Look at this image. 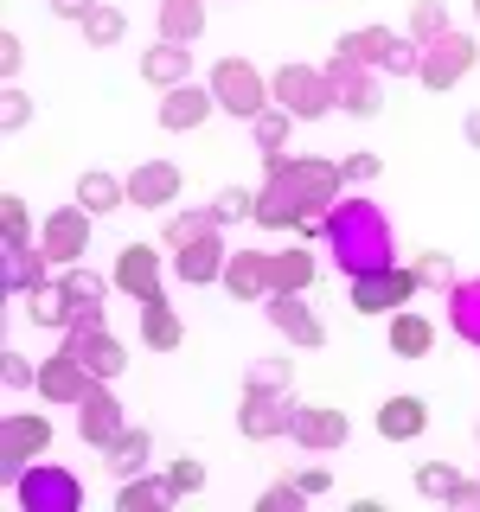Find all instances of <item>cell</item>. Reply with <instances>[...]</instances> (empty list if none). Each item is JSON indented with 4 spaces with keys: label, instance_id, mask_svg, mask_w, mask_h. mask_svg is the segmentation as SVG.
Segmentation results:
<instances>
[{
    "label": "cell",
    "instance_id": "obj_54",
    "mask_svg": "<svg viewBox=\"0 0 480 512\" xmlns=\"http://www.w3.org/2000/svg\"><path fill=\"white\" fill-rule=\"evenodd\" d=\"M455 512H480V480H461V493H455Z\"/></svg>",
    "mask_w": 480,
    "mask_h": 512
},
{
    "label": "cell",
    "instance_id": "obj_22",
    "mask_svg": "<svg viewBox=\"0 0 480 512\" xmlns=\"http://www.w3.org/2000/svg\"><path fill=\"white\" fill-rule=\"evenodd\" d=\"M218 109V96H212V84H180V90H167V103H160V128H199L205 116Z\"/></svg>",
    "mask_w": 480,
    "mask_h": 512
},
{
    "label": "cell",
    "instance_id": "obj_8",
    "mask_svg": "<svg viewBox=\"0 0 480 512\" xmlns=\"http://www.w3.org/2000/svg\"><path fill=\"white\" fill-rule=\"evenodd\" d=\"M416 288L423 282H416V269H404V263L365 269V276H352V314H397Z\"/></svg>",
    "mask_w": 480,
    "mask_h": 512
},
{
    "label": "cell",
    "instance_id": "obj_13",
    "mask_svg": "<svg viewBox=\"0 0 480 512\" xmlns=\"http://www.w3.org/2000/svg\"><path fill=\"white\" fill-rule=\"evenodd\" d=\"M96 384H103V378H96V372H90L84 359H77L71 346H64L58 359H45V365H39V391L52 397V404H84Z\"/></svg>",
    "mask_w": 480,
    "mask_h": 512
},
{
    "label": "cell",
    "instance_id": "obj_39",
    "mask_svg": "<svg viewBox=\"0 0 480 512\" xmlns=\"http://www.w3.org/2000/svg\"><path fill=\"white\" fill-rule=\"evenodd\" d=\"M212 218H218V224H244V218H256V192H250V186H224L218 199H212Z\"/></svg>",
    "mask_w": 480,
    "mask_h": 512
},
{
    "label": "cell",
    "instance_id": "obj_24",
    "mask_svg": "<svg viewBox=\"0 0 480 512\" xmlns=\"http://www.w3.org/2000/svg\"><path fill=\"white\" fill-rule=\"evenodd\" d=\"M429 429V404L423 397H391V404L378 410V436L384 442H410V436H423Z\"/></svg>",
    "mask_w": 480,
    "mask_h": 512
},
{
    "label": "cell",
    "instance_id": "obj_30",
    "mask_svg": "<svg viewBox=\"0 0 480 512\" xmlns=\"http://www.w3.org/2000/svg\"><path fill=\"white\" fill-rule=\"evenodd\" d=\"M205 32V0H160V39L192 45Z\"/></svg>",
    "mask_w": 480,
    "mask_h": 512
},
{
    "label": "cell",
    "instance_id": "obj_50",
    "mask_svg": "<svg viewBox=\"0 0 480 512\" xmlns=\"http://www.w3.org/2000/svg\"><path fill=\"white\" fill-rule=\"evenodd\" d=\"M301 500H308V493H301L295 480H282V487H269V493H263V512H295Z\"/></svg>",
    "mask_w": 480,
    "mask_h": 512
},
{
    "label": "cell",
    "instance_id": "obj_43",
    "mask_svg": "<svg viewBox=\"0 0 480 512\" xmlns=\"http://www.w3.org/2000/svg\"><path fill=\"white\" fill-rule=\"evenodd\" d=\"M410 269H416V282H423V288H442V295L455 288V263H448L442 250H423V256H416Z\"/></svg>",
    "mask_w": 480,
    "mask_h": 512
},
{
    "label": "cell",
    "instance_id": "obj_28",
    "mask_svg": "<svg viewBox=\"0 0 480 512\" xmlns=\"http://www.w3.org/2000/svg\"><path fill=\"white\" fill-rule=\"evenodd\" d=\"M45 282H52V256L39 244L7 250V295H32V288H45Z\"/></svg>",
    "mask_w": 480,
    "mask_h": 512
},
{
    "label": "cell",
    "instance_id": "obj_35",
    "mask_svg": "<svg viewBox=\"0 0 480 512\" xmlns=\"http://www.w3.org/2000/svg\"><path fill=\"white\" fill-rule=\"evenodd\" d=\"M288 128H295V116H288L282 103H269L263 116L250 122V135H256V148H263V154H288Z\"/></svg>",
    "mask_w": 480,
    "mask_h": 512
},
{
    "label": "cell",
    "instance_id": "obj_18",
    "mask_svg": "<svg viewBox=\"0 0 480 512\" xmlns=\"http://www.w3.org/2000/svg\"><path fill=\"white\" fill-rule=\"evenodd\" d=\"M122 288V295H135V301H154L160 295V256H154V244H122V256H116V276H109Z\"/></svg>",
    "mask_w": 480,
    "mask_h": 512
},
{
    "label": "cell",
    "instance_id": "obj_6",
    "mask_svg": "<svg viewBox=\"0 0 480 512\" xmlns=\"http://www.w3.org/2000/svg\"><path fill=\"white\" fill-rule=\"evenodd\" d=\"M480 64V45L468 39V32H436V39H423V64H416V77H423L429 90H455L461 77H468Z\"/></svg>",
    "mask_w": 480,
    "mask_h": 512
},
{
    "label": "cell",
    "instance_id": "obj_37",
    "mask_svg": "<svg viewBox=\"0 0 480 512\" xmlns=\"http://www.w3.org/2000/svg\"><path fill=\"white\" fill-rule=\"evenodd\" d=\"M416 493H423V500H448V506H455L461 468H448V461H429V468H416Z\"/></svg>",
    "mask_w": 480,
    "mask_h": 512
},
{
    "label": "cell",
    "instance_id": "obj_45",
    "mask_svg": "<svg viewBox=\"0 0 480 512\" xmlns=\"http://www.w3.org/2000/svg\"><path fill=\"white\" fill-rule=\"evenodd\" d=\"M167 480H173V493L186 500V493H199V487H205V461H199V455H180V461L167 468Z\"/></svg>",
    "mask_w": 480,
    "mask_h": 512
},
{
    "label": "cell",
    "instance_id": "obj_27",
    "mask_svg": "<svg viewBox=\"0 0 480 512\" xmlns=\"http://www.w3.org/2000/svg\"><path fill=\"white\" fill-rule=\"evenodd\" d=\"M269 295H308L314 288V256L308 250H269Z\"/></svg>",
    "mask_w": 480,
    "mask_h": 512
},
{
    "label": "cell",
    "instance_id": "obj_23",
    "mask_svg": "<svg viewBox=\"0 0 480 512\" xmlns=\"http://www.w3.org/2000/svg\"><path fill=\"white\" fill-rule=\"evenodd\" d=\"M141 77H148L154 90H180V84H192V52L173 45V39H160V45L141 52Z\"/></svg>",
    "mask_w": 480,
    "mask_h": 512
},
{
    "label": "cell",
    "instance_id": "obj_16",
    "mask_svg": "<svg viewBox=\"0 0 480 512\" xmlns=\"http://www.w3.org/2000/svg\"><path fill=\"white\" fill-rule=\"evenodd\" d=\"M64 346H71L96 378H116L122 365H128V352H122V340L109 327H64Z\"/></svg>",
    "mask_w": 480,
    "mask_h": 512
},
{
    "label": "cell",
    "instance_id": "obj_56",
    "mask_svg": "<svg viewBox=\"0 0 480 512\" xmlns=\"http://www.w3.org/2000/svg\"><path fill=\"white\" fill-rule=\"evenodd\" d=\"M474 13H480V0H474Z\"/></svg>",
    "mask_w": 480,
    "mask_h": 512
},
{
    "label": "cell",
    "instance_id": "obj_21",
    "mask_svg": "<svg viewBox=\"0 0 480 512\" xmlns=\"http://www.w3.org/2000/svg\"><path fill=\"white\" fill-rule=\"evenodd\" d=\"M224 288H231L237 301H269V250H231V263H224Z\"/></svg>",
    "mask_w": 480,
    "mask_h": 512
},
{
    "label": "cell",
    "instance_id": "obj_25",
    "mask_svg": "<svg viewBox=\"0 0 480 512\" xmlns=\"http://www.w3.org/2000/svg\"><path fill=\"white\" fill-rule=\"evenodd\" d=\"M103 461H109V468H116L122 480L148 474V468H154V436H148V429H122V436L103 448Z\"/></svg>",
    "mask_w": 480,
    "mask_h": 512
},
{
    "label": "cell",
    "instance_id": "obj_5",
    "mask_svg": "<svg viewBox=\"0 0 480 512\" xmlns=\"http://www.w3.org/2000/svg\"><path fill=\"white\" fill-rule=\"evenodd\" d=\"M269 90H276V103H282L295 122H314V116H327V109H340L333 77H327V71H308V64H282V71L269 77Z\"/></svg>",
    "mask_w": 480,
    "mask_h": 512
},
{
    "label": "cell",
    "instance_id": "obj_49",
    "mask_svg": "<svg viewBox=\"0 0 480 512\" xmlns=\"http://www.w3.org/2000/svg\"><path fill=\"white\" fill-rule=\"evenodd\" d=\"M244 384H269V391H288V365H282V359H256L250 372H244Z\"/></svg>",
    "mask_w": 480,
    "mask_h": 512
},
{
    "label": "cell",
    "instance_id": "obj_19",
    "mask_svg": "<svg viewBox=\"0 0 480 512\" xmlns=\"http://www.w3.org/2000/svg\"><path fill=\"white\" fill-rule=\"evenodd\" d=\"M180 199V167L173 160H141L135 173H128V205H173Z\"/></svg>",
    "mask_w": 480,
    "mask_h": 512
},
{
    "label": "cell",
    "instance_id": "obj_15",
    "mask_svg": "<svg viewBox=\"0 0 480 512\" xmlns=\"http://www.w3.org/2000/svg\"><path fill=\"white\" fill-rule=\"evenodd\" d=\"M58 288L71 295V327H103V301H109V288H116V282H103L96 269H77L71 263L58 276Z\"/></svg>",
    "mask_w": 480,
    "mask_h": 512
},
{
    "label": "cell",
    "instance_id": "obj_7",
    "mask_svg": "<svg viewBox=\"0 0 480 512\" xmlns=\"http://www.w3.org/2000/svg\"><path fill=\"white\" fill-rule=\"evenodd\" d=\"M39 455H52V423L32 416V410L7 416V423H0V480H20Z\"/></svg>",
    "mask_w": 480,
    "mask_h": 512
},
{
    "label": "cell",
    "instance_id": "obj_31",
    "mask_svg": "<svg viewBox=\"0 0 480 512\" xmlns=\"http://www.w3.org/2000/svg\"><path fill=\"white\" fill-rule=\"evenodd\" d=\"M429 346H436V327H429L423 314L397 308V314H391V352H397V359H423Z\"/></svg>",
    "mask_w": 480,
    "mask_h": 512
},
{
    "label": "cell",
    "instance_id": "obj_4",
    "mask_svg": "<svg viewBox=\"0 0 480 512\" xmlns=\"http://www.w3.org/2000/svg\"><path fill=\"white\" fill-rule=\"evenodd\" d=\"M13 493H20L26 512H77L84 506V480L71 468H58V461H32V468L13 480Z\"/></svg>",
    "mask_w": 480,
    "mask_h": 512
},
{
    "label": "cell",
    "instance_id": "obj_10",
    "mask_svg": "<svg viewBox=\"0 0 480 512\" xmlns=\"http://www.w3.org/2000/svg\"><path fill=\"white\" fill-rule=\"evenodd\" d=\"M39 250L52 256L58 269H71L77 256L90 250V212H84V205H58V212L39 224Z\"/></svg>",
    "mask_w": 480,
    "mask_h": 512
},
{
    "label": "cell",
    "instance_id": "obj_17",
    "mask_svg": "<svg viewBox=\"0 0 480 512\" xmlns=\"http://www.w3.org/2000/svg\"><path fill=\"white\" fill-rule=\"evenodd\" d=\"M122 429H128V423H122V404L109 397V378H103V384L84 397V404H77V436H84L90 448H109Z\"/></svg>",
    "mask_w": 480,
    "mask_h": 512
},
{
    "label": "cell",
    "instance_id": "obj_48",
    "mask_svg": "<svg viewBox=\"0 0 480 512\" xmlns=\"http://www.w3.org/2000/svg\"><path fill=\"white\" fill-rule=\"evenodd\" d=\"M26 116H32V103H26V90H0V128H26Z\"/></svg>",
    "mask_w": 480,
    "mask_h": 512
},
{
    "label": "cell",
    "instance_id": "obj_46",
    "mask_svg": "<svg viewBox=\"0 0 480 512\" xmlns=\"http://www.w3.org/2000/svg\"><path fill=\"white\" fill-rule=\"evenodd\" d=\"M0 384H7V391H32V384H39V372H32L20 352H7V359H0Z\"/></svg>",
    "mask_w": 480,
    "mask_h": 512
},
{
    "label": "cell",
    "instance_id": "obj_52",
    "mask_svg": "<svg viewBox=\"0 0 480 512\" xmlns=\"http://www.w3.org/2000/svg\"><path fill=\"white\" fill-rule=\"evenodd\" d=\"M295 487L314 500V493H327V487H333V474H327V468H301V474H295Z\"/></svg>",
    "mask_w": 480,
    "mask_h": 512
},
{
    "label": "cell",
    "instance_id": "obj_26",
    "mask_svg": "<svg viewBox=\"0 0 480 512\" xmlns=\"http://www.w3.org/2000/svg\"><path fill=\"white\" fill-rule=\"evenodd\" d=\"M173 500H180V493H173L167 474H135V480H122V493H116L122 512H167Z\"/></svg>",
    "mask_w": 480,
    "mask_h": 512
},
{
    "label": "cell",
    "instance_id": "obj_11",
    "mask_svg": "<svg viewBox=\"0 0 480 512\" xmlns=\"http://www.w3.org/2000/svg\"><path fill=\"white\" fill-rule=\"evenodd\" d=\"M288 442L308 448V455H327V448L346 442V416L333 404H295V416H288Z\"/></svg>",
    "mask_w": 480,
    "mask_h": 512
},
{
    "label": "cell",
    "instance_id": "obj_34",
    "mask_svg": "<svg viewBox=\"0 0 480 512\" xmlns=\"http://www.w3.org/2000/svg\"><path fill=\"white\" fill-rule=\"evenodd\" d=\"M391 39H397L391 26H359V32H346V39L333 45V52H340V58H352V64H384V52H391Z\"/></svg>",
    "mask_w": 480,
    "mask_h": 512
},
{
    "label": "cell",
    "instance_id": "obj_12",
    "mask_svg": "<svg viewBox=\"0 0 480 512\" xmlns=\"http://www.w3.org/2000/svg\"><path fill=\"white\" fill-rule=\"evenodd\" d=\"M327 77H333V96H340V109H346V116H378V109H384V90H378L372 64L333 58V64H327Z\"/></svg>",
    "mask_w": 480,
    "mask_h": 512
},
{
    "label": "cell",
    "instance_id": "obj_2",
    "mask_svg": "<svg viewBox=\"0 0 480 512\" xmlns=\"http://www.w3.org/2000/svg\"><path fill=\"white\" fill-rule=\"evenodd\" d=\"M327 250H333V263L346 269V282L352 276H365V269H384V263H397V237H391V218L378 212L365 192H352V199H340L327 212Z\"/></svg>",
    "mask_w": 480,
    "mask_h": 512
},
{
    "label": "cell",
    "instance_id": "obj_1",
    "mask_svg": "<svg viewBox=\"0 0 480 512\" xmlns=\"http://www.w3.org/2000/svg\"><path fill=\"white\" fill-rule=\"evenodd\" d=\"M269 160V186L256 192V224L269 231H295L308 212H333L340 205V167L333 160H295V154H263Z\"/></svg>",
    "mask_w": 480,
    "mask_h": 512
},
{
    "label": "cell",
    "instance_id": "obj_40",
    "mask_svg": "<svg viewBox=\"0 0 480 512\" xmlns=\"http://www.w3.org/2000/svg\"><path fill=\"white\" fill-rule=\"evenodd\" d=\"M212 212H173L167 218V250H180V244H192V237H205V231H212ZM218 231H224V224H218Z\"/></svg>",
    "mask_w": 480,
    "mask_h": 512
},
{
    "label": "cell",
    "instance_id": "obj_53",
    "mask_svg": "<svg viewBox=\"0 0 480 512\" xmlns=\"http://www.w3.org/2000/svg\"><path fill=\"white\" fill-rule=\"evenodd\" d=\"M13 71H20V39L0 32V77H13Z\"/></svg>",
    "mask_w": 480,
    "mask_h": 512
},
{
    "label": "cell",
    "instance_id": "obj_42",
    "mask_svg": "<svg viewBox=\"0 0 480 512\" xmlns=\"http://www.w3.org/2000/svg\"><path fill=\"white\" fill-rule=\"evenodd\" d=\"M416 64H423V45H416L410 32H397V39H391V52H384V64H378V71H391V77H416Z\"/></svg>",
    "mask_w": 480,
    "mask_h": 512
},
{
    "label": "cell",
    "instance_id": "obj_36",
    "mask_svg": "<svg viewBox=\"0 0 480 512\" xmlns=\"http://www.w3.org/2000/svg\"><path fill=\"white\" fill-rule=\"evenodd\" d=\"M32 320H39V327H71V295H64L58 282H45V288H32Z\"/></svg>",
    "mask_w": 480,
    "mask_h": 512
},
{
    "label": "cell",
    "instance_id": "obj_55",
    "mask_svg": "<svg viewBox=\"0 0 480 512\" xmlns=\"http://www.w3.org/2000/svg\"><path fill=\"white\" fill-rule=\"evenodd\" d=\"M468 141H474V148H480V109H474V116H468Z\"/></svg>",
    "mask_w": 480,
    "mask_h": 512
},
{
    "label": "cell",
    "instance_id": "obj_44",
    "mask_svg": "<svg viewBox=\"0 0 480 512\" xmlns=\"http://www.w3.org/2000/svg\"><path fill=\"white\" fill-rule=\"evenodd\" d=\"M436 32H448V13L436 7V0H416L410 7V39L423 45V39H436Z\"/></svg>",
    "mask_w": 480,
    "mask_h": 512
},
{
    "label": "cell",
    "instance_id": "obj_38",
    "mask_svg": "<svg viewBox=\"0 0 480 512\" xmlns=\"http://www.w3.org/2000/svg\"><path fill=\"white\" fill-rule=\"evenodd\" d=\"M0 237H7V250H26L32 244V218H26V199H0Z\"/></svg>",
    "mask_w": 480,
    "mask_h": 512
},
{
    "label": "cell",
    "instance_id": "obj_3",
    "mask_svg": "<svg viewBox=\"0 0 480 512\" xmlns=\"http://www.w3.org/2000/svg\"><path fill=\"white\" fill-rule=\"evenodd\" d=\"M212 96H218L224 116H237V122H256L269 103H276L269 77L256 71L250 58H218V64H212Z\"/></svg>",
    "mask_w": 480,
    "mask_h": 512
},
{
    "label": "cell",
    "instance_id": "obj_33",
    "mask_svg": "<svg viewBox=\"0 0 480 512\" xmlns=\"http://www.w3.org/2000/svg\"><path fill=\"white\" fill-rule=\"evenodd\" d=\"M77 205H84L90 218L116 212V205H128V180H109V173H84V180H77Z\"/></svg>",
    "mask_w": 480,
    "mask_h": 512
},
{
    "label": "cell",
    "instance_id": "obj_47",
    "mask_svg": "<svg viewBox=\"0 0 480 512\" xmlns=\"http://www.w3.org/2000/svg\"><path fill=\"white\" fill-rule=\"evenodd\" d=\"M340 180L346 186H372L378 180V154H346L340 160Z\"/></svg>",
    "mask_w": 480,
    "mask_h": 512
},
{
    "label": "cell",
    "instance_id": "obj_51",
    "mask_svg": "<svg viewBox=\"0 0 480 512\" xmlns=\"http://www.w3.org/2000/svg\"><path fill=\"white\" fill-rule=\"evenodd\" d=\"M96 7H103V0H52V13H58V20H77V26H84Z\"/></svg>",
    "mask_w": 480,
    "mask_h": 512
},
{
    "label": "cell",
    "instance_id": "obj_14",
    "mask_svg": "<svg viewBox=\"0 0 480 512\" xmlns=\"http://www.w3.org/2000/svg\"><path fill=\"white\" fill-rule=\"evenodd\" d=\"M224 263H231V250H224V237H218V224L205 237H192V244L173 250V276L192 282V288H205V282H224Z\"/></svg>",
    "mask_w": 480,
    "mask_h": 512
},
{
    "label": "cell",
    "instance_id": "obj_41",
    "mask_svg": "<svg viewBox=\"0 0 480 512\" xmlns=\"http://www.w3.org/2000/svg\"><path fill=\"white\" fill-rule=\"evenodd\" d=\"M122 32H128V20H122V7H109V0L84 20V39H90V45H116Z\"/></svg>",
    "mask_w": 480,
    "mask_h": 512
},
{
    "label": "cell",
    "instance_id": "obj_32",
    "mask_svg": "<svg viewBox=\"0 0 480 512\" xmlns=\"http://www.w3.org/2000/svg\"><path fill=\"white\" fill-rule=\"evenodd\" d=\"M448 327H455L468 346H480V276L448 288Z\"/></svg>",
    "mask_w": 480,
    "mask_h": 512
},
{
    "label": "cell",
    "instance_id": "obj_20",
    "mask_svg": "<svg viewBox=\"0 0 480 512\" xmlns=\"http://www.w3.org/2000/svg\"><path fill=\"white\" fill-rule=\"evenodd\" d=\"M269 320H276V333H282V340H295V346H320V340H327L320 314L301 295H269Z\"/></svg>",
    "mask_w": 480,
    "mask_h": 512
},
{
    "label": "cell",
    "instance_id": "obj_29",
    "mask_svg": "<svg viewBox=\"0 0 480 512\" xmlns=\"http://www.w3.org/2000/svg\"><path fill=\"white\" fill-rule=\"evenodd\" d=\"M141 340H148L154 352H173L186 340V327H180V314L167 308V295H154V301H141Z\"/></svg>",
    "mask_w": 480,
    "mask_h": 512
},
{
    "label": "cell",
    "instance_id": "obj_9",
    "mask_svg": "<svg viewBox=\"0 0 480 512\" xmlns=\"http://www.w3.org/2000/svg\"><path fill=\"white\" fill-rule=\"evenodd\" d=\"M288 416H295V397L269 391V384H244V410H237V429L250 442H276L288 436Z\"/></svg>",
    "mask_w": 480,
    "mask_h": 512
}]
</instances>
